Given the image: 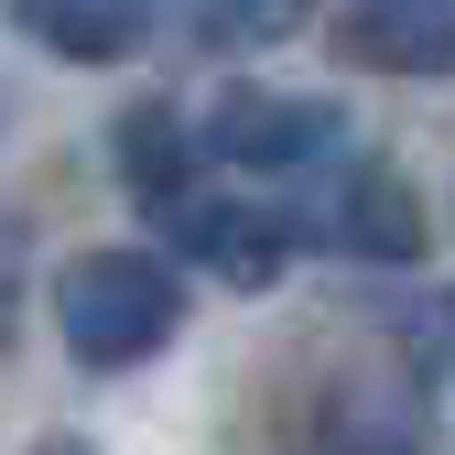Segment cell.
I'll list each match as a JSON object with an SVG mask.
<instances>
[{"label":"cell","mask_w":455,"mask_h":455,"mask_svg":"<svg viewBox=\"0 0 455 455\" xmlns=\"http://www.w3.org/2000/svg\"><path fill=\"white\" fill-rule=\"evenodd\" d=\"M185 325V282L163 250H87L54 271V336L76 369H141L174 347Z\"/></svg>","instance_id":"6da1fadb"},{"label":"cell","mask_w":455,"mask_h":455,"mask_svg":"<svg viewBox=\"0 0 455 455\" xmlns=\"http://www.w3.org/2000/svg\"><path fill=\"white\" fill-rule=\"evenodd\" d=\"M206 152L228 174H315L347 152V120L325 98H282V87H228L206 108Z\"/></svg>","instance_id":"7a4b0ae2"},{"label":"cell","mask_w":455,"mask_h":455,"mask_svg":"<svg viewBox=\"0 0 455 455\" xmlns=\"http://www.w3.org/2000/svg\"><path fill=\"white\" fill-rule=\"evenodd\" d=\"M163 239H174V260H196L206 282H239V293H271L282 271H293V217H271L250 196H163Z\"/></svg>","instance_id":"3957f363"},{"label":"cell","mask_w":455,"mask_h":455,"mask_svg":"<svg viewBox=\"0 0 455 455\" xmlns=\"http://www.w3.org/2000/svg\"><path fill=\"white\" fill-rule=\"evenodd\" d=\"M315 239L347 250V260H423L434 217H423L412 174H390V163H336V185L315 206Z\"/></svg>","instance_id":"277c9868"},{"label":"cell","mask_w":455,"mask_h":455,"mask_svg":"<svg viewBox=\"0 0 455 455\" xmlns=\"http://www.w3.org/2000/svg\"><path fill=\"white\" fill-rule=\"evenodd\" d=\"M336 54L369 76H455V0H347Z\"/></svg>","instance_id":"5b68a950"},{"label":"cell","mask_w":455,"mask_h":455,"mask_svg":"<svg viewBox=\"0 0 455 455\" xmlns=\"http://www.w3.org/2000/svg\"><path fill=\"white\" fill-rule=\"evenodd\" d=\"M12 22L66 66H120L152 44V0H12Z\"/></svg>","instance_id":"8992f818"},{"label":"cell","mask_w":455,"mask_h":455,"mask_svg":"<svg viewBox=\"0 0 455 455\" xmlns=\"http://www.w3.org/2000/svg\"><path fill=\"white\" fill-rule=\"evenodd\" d=\"M315 455H423V412L402 379H336L315 402Z\"/></svg>","instance_id":"52a82bcc"},{"label":"cell","mask_w":455,"mask_h":455,"mask_svg":"<svg viewBox=\"0 0 455 455\" xmlns=\"http://www.w3.org/2000/svg\"><path fill=\"white\" fill-rule=\"evenodd\" d=\"M120 174H131L141 206H163V196H185V185H196V131H185L163 98L120 120Z\"/></svg>","instance_id":"ba28073f"},{"label":"cell","mask_w":455,"mask_h":455,"mask_svg":"<svg viewBox=\"0 0 455 455\" xmlns=\"http://www.w3.org/2000/svg\"><path fill=\"white\" fill-rule=\"evenodd\" d=\"M315 0H206V33L217 44H282V33H304Z\"/></svg>","instance_id":"9c48e42d"},{"label":"cell","mask_w":455,"mask_h":455,"mask_svg":"<svg viewBox=\"0 0 455 455\" xmlns=\"http://www.w3.org/2000/svg\"><path fill=\"white\" fill-rule=\"evenodd\" d=\"M33 455H98V444H87V434H44Z\"/></svg>","instance_id":"30bf717a"}]
</instances>
